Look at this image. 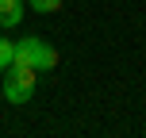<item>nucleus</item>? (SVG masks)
I'll list each match as a JSON object with an SVG mask.
<instances>
[{"mask_svg": "<svg viewBox=\"0 0 146 138\" xmlns=\"http://www.w3.org/2000/svg\"><path fill=\"white\" fill-rule=\"evenodd\" d=\"M15 61V42H8V38H0V69H8Z\"/></svg>", "mask_w": 146, "mask_h": 138, "instance_id": "obj_5", "label": "nucleus"}, {"mask_svg": "<svg viewBox=\"0 0 146 138\" xmlns=\"http://www.w3.org/2000/svg\"><path fill=\"white\" fill-rule=\"evenodd\" d=\"M27 4L23 0H0V27H19Z\"/></svg>", "mask_w": 146, "mask_h": 138, "instance_id": "obj_3", "label": "nucleus"}, {"mask_svg": "<svg viewBox=\"0 0 146 138\" xmlns=\"http://www.w3.org/2000/svg\"><path fill=\"white\" fill-rule=\"evenodd\" d=\"M35 77H38V69L12 61V65L4 69V100L8 104H27L31 92H35Z\"/></svg>", "mask_w": 146, "mask_h": 138, "instance_id": "obj_2", "label": "nucleus"}, {"mask_svg": "<svg viewBox=\"0 0 146 138\" xmlns=\"http://www.w3.org/2000/svg\"><path fill=\"white\" fill-rule=\"evenodd\" d=\"M15 61H19V65L38 69V73H50L54 65H58V50H54L46 38L27 35V38H19V42H15Z\"/></svg>", "mask_w": 146, "mask_h": 138, "instance_id": "obj_1", "label": "nucleus"}, {"mask_svg": "<svg viewBox=\"0 0 146 138\" xmlns=\"http://www.w3.org/2000/svg\"><path fill=\"white\" fill-rule=\"evenodd\" d=\"M31 12H38V15H54V12H62V0H31Z\"/></svg>", "mask_w": 146, "mask_h": 138, "instance_id": "obj_4", "label": "nucleus"}]
</instances>
